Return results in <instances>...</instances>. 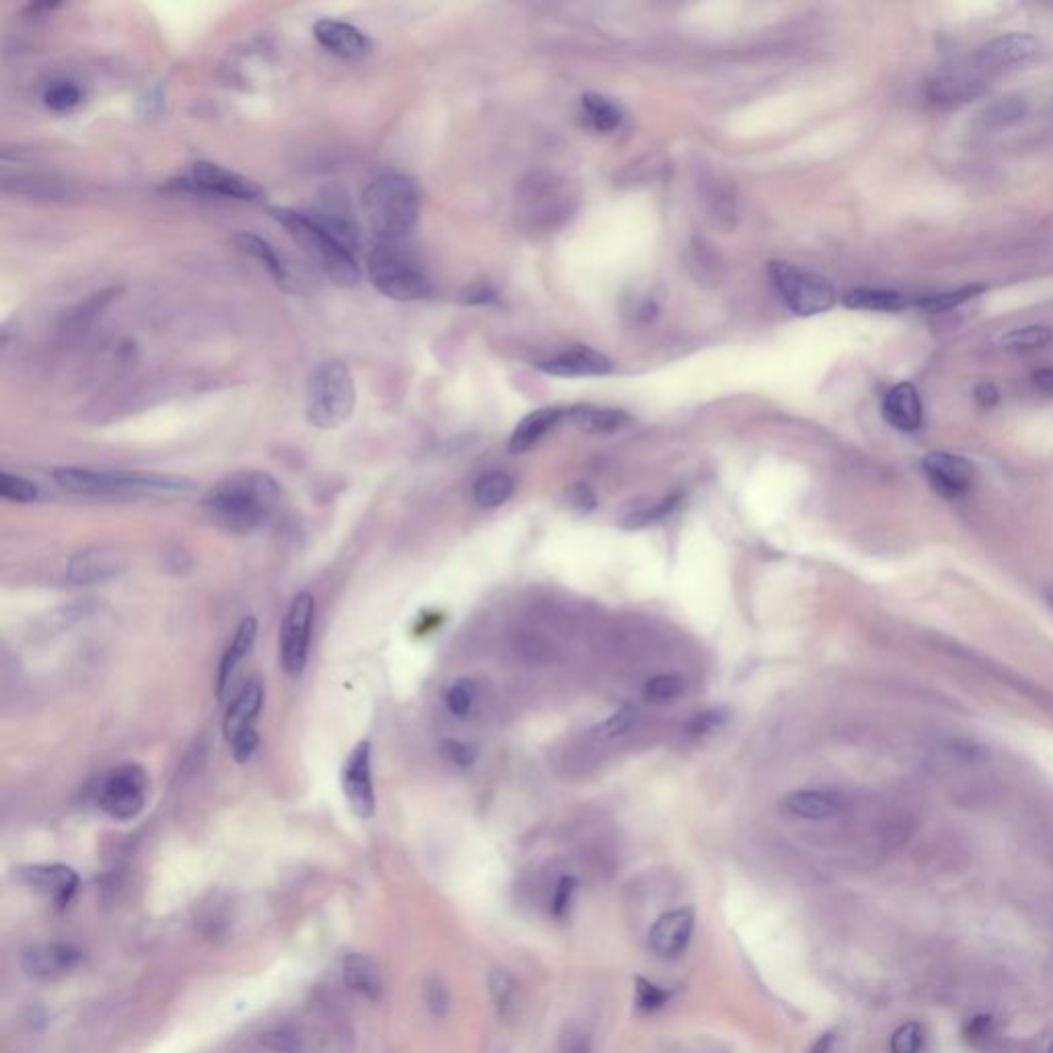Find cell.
<instances>
[{
  "label": "cell",
  "mask_w": 1053,
  "mask_h": 1053,
  "mask_svg": "<svg viewBox=\"0 0 1053 1053\" xmlns=\"http://www.w3.org/2000/svg\"><path fill=\"white\" fill-rule=\"evenodd\" d=\"M280 502L278 482L264 471L241 469L216 482L204 496L208 519L229 533L260 529Z\"/></svg>",
  "instance_id": "cell-1"
},
{
  "label": "cell",
  "mask_w": 1053,
  "mask_h": 1053,
  "mask_svg": "<svg viewBox=\"0 0 1053 1053\" xmlns=\"http://www.w3.org/2000/svg\"><path fill=\"white\" fill-rule=\"evenodd\" d=\"M362 208L377 241L404 243L420 219V192L402 173L375 177L362 192Z\"/></svg>",
  "instance_id": "cell-2"
},
{
  "label": "cell",
  "mask_w": 1053,
  "mask_h": 1053,
  "mask_svg": "<svg viewBox=\"0 0 1053 1053\" xmlns=\"http://www.w3.org/2000/svg\"><path fill=\"white\" fill-rule=\"evenodd\" d=\"M270 214L286 229V233L297 241L307 253V258L323 272L325 278L338 286H354L360 278L354 253L344 245L330 229H325L315 216L305 212L272 206Z\"/></svg>",
  "instance_id": "cell-3"
},
{
  "label": "cell",
  "mask_w": 1053,
  "mask_h": 1053,
  "mask_svg": "<svg viewBox=\"0 0 1053 1053\" xmlns=\"http://www.w3.org/2000/svg\"><path fill=\"white\" fill-rule=\"evenodd\" d=\"M356 408V385L350 367L342 360L319 365L307 383L305 416L319 430H336L346 424Z\"/></svg>",
  "instance_id": "cell-4"
},
{
  "label": "cell",
  "mask_w": 1053,
  "mask_h": 1053,
  "mask_svg": "<svg viewBox=\"0 0 1053 1053\" xmlns=\"http://www.w3.org/2000/svg\"><path fill=\"white\" fill-rule=\"evenodd\" d=\"M54 480L60 488L72 494H116V492H159V494H184L194 490V484L186 478L136 474V471H112L91 467H56Z\"/></svg>",
  "instance_id": "cell-5"
},
{
  "label": "cell",
  "mask_w": 1053,
  "mask_h": 1053,
  "mask_svg": "<svg viewBox=\"0 0 1053 1053\" xmlns=\"http://www.w3.org/2000/svg\"><path fill=\"white\" fill-rule=\"evenodd\" d=\"M367 272L379 293L393 301H422L432 293L426 272L404 243L377 241L367 256Z\"/></svg>",
  "instance_id": "cell-6"
},
{
  "label": "cell",
  "mask_w": 1053,
  "mask_h": 1053,
  "mask_svg": "<svg viewBox=\"0 0 1053 1053\" xmlns=\"http://www.w3.org/2000/svg\"><path fill=\"white\" fill-rule=\"evenodd\" d=\"M576 196L568 179L554 173H533L525 177L517 192V210L531 227L554 229L574 210Z\"/></svg>",
  "instance_id": "cell-7"
},
{
  "label": "cell",
  "mask_w": 1053,
  "mask_h": 1053,
  "mask_svg": "<svg viewBox=\"0 0 1053 1053\" xmlns=\"http://www.w3.org/2000/svg\"><path fill=\"white\" fill-rule=\"evenodd\" d=\"M768 274L780 299L794 315H821L838 301L833 284L825 276L811 270L796 268L788 262H770Z\"/></svg>",
  "instance_id": "cell-8"
},
{
  "label": "cell",
  "mask_w": 1053,
  "mask_h": 1053,
  "mask_svg": "<svg viewBox=\"0 0 1053 1053\" xmlns=\"http://www.w3.org/2000/svg\"><path fill=\"white\" fill-rule=\"evenodd\" d=\"M149 776L138 764H122L99 782V807L118 821H130L147 805Z\"/></svg>",
  "instance_id": "cell-9"
},
{
  "label": "cell",
  "mask_w": 1053,
  "mask_h": 1053,
  "mask_svg": "<svg viewBox=\"0 0 1053 1053\" xmlns=\"http://www.w3.org/2000/svg\"><path fill=\"white\" fill-rule=\"evenodd\" d=\"M315 620V597L307 591L290 601L280 626V663L288 677H301L307 659Z\"/></svg>",
  "instance_id": "cell-10"
},
{
  "label": "cell",
  "mask_w": 1053,
  "mask_h": 1053,
  "mask_svg": "<svg viewBox=\"0 0 1053 1053\" xmlns=\"http://www.w3.org/2000/svg\"><path fill=\"white\" fill-rule=\"evenodd\" d=\"M371 743L369 741H358L354 749L348 753L342 764L340 782L342 792L350 811L360 817L369 819L375 815L377 798H375V786H373V768H371Z\"/></svg>",
  "instance_id": "cell-11"
},
{
  "label": "cell",
  "mask_w": 1053,
  "mask_h": 1053,
  "mask_svg": "<svg viewBox=\"0 0 1053 1053\" xmlns=\"http://www.w3.org/2000/svg\"><path fill=\"white\" fill-rule=\"evenodd\" d=\"M181 186L194 192L245 202L258 200L264 194V190L253 179L212 161L194 163L188 177L181 181Z\"/></svg>",
  "instance_id": "cell-12"
},
{
  "label": "cell",
  "mask_w": 1053,
  "mask_h": 1053,
  "mask_svg": "<svg viewBox=\"0 0 1053 1053\" xmlns=\"http://www.w3.org/2000/svg\"><path fill=\"white\" fill-rule=\"evenodd\" d=\"M922 469L932 490L947 500L963 498L975 484V465L957 453L932 451L924 457Z\"/></svg>",
  "instance_id": "cell-13"
},
{
  "label": "cell",
  "mask_w": 1053,
  "mask_h": 1053,
  "mask_svg": "<svg viewBox=\"0 0 1053 1053\" xmlns=\"http://www.w3.org/2000/svg\"><path fill=\"white\" fill-rule=\"evenodd\" d=\"M81 961L83 953L68 942H42L23 953L21 967L27 977L38 982H58L75 973Z\"/></svg>",
  "instance_id": "cell-14"
},
{
  "label": "cell",
  "mask_w": 1053,
  "mask_h": 1053,
  "mask_svg": "<svg viewBox=\"0 0 1053 1053\" xmlns=\"http://www.w3.org/2000/svg\"><path fill=\"white\" fill-rule=\"evenodd\" d=\"M1041 52V42L1029 33H1006L975 52L973 62L982 70H1004L1025 64Z\"/></svg>",
  "instance_id": "cell-15"
},
{
  "label": "cell",
  "mask_w": 1053,
  "mask_h": 1053,
  "mask_svg": "<svg viewBox=\"0 0 1053 1053\" xmlns=\"http://www.w3.org/2000/svg\"><path fill=\"white\" fill-rule=\"evenodd\" d=\"M696 914L692 907H677L657 918L648 932V944L661 959L679 957L694 936Z\"/></svg>",
  "instance_id": "cell-16"
},
{
  "label": "cell",
  "mask_w": 1053,
  "mask_h": 1053,
  "mask_svg": "<svg viewBox=\"0 0 1053 1053\" xmlns=\"http://www.w3.org/2000/svg\"><path fill=\"white\" fill-rule=\"evenodd\" d=\"M313 35L321 48L348 62H360L373 52L369 35L344 21L319 19L313 25Z\"/></svg>",
  "instance_id": "cell-17"
},
{
  "label": "cell",
  "mask_w": 1053,
  "mask_h": 1053,
  "mask_svg": "<svg viewBox=\"0 0 1053 1053\" xmlns=\"http://www.w3.org/2000/svg\"><path fill=\"white\" fill-rule=\"evenodd\" d=\"M17 879L48 897L54 905H66L79 887V877L64 864H33L17 870Z\"/></svg>",
  "instance_id": "cell-18"
},
{
  "label": "cell",
  "mask_w": 1053,
  "mask_h": 1053,
  "mask_svg": "<svg viewBox=\"0 0 1053 1053\" xmlns=\"http://www.w3.org/2000/svg\"><path fill=\"white\" fill-rule=\"evenodd\" d=\"M264 706V687L260 681H249L241 687V692L233 698V702L227 708L225 720H223V731L225 739L231 745L243 735L256 733V720Z\"/></svg>",
  "instance_id": "cell-19"
},
{
  "label": "cell",
  "mask_w": 1053,
  "mask_h": 1053,
  "mask_svg": "<svg viewBox=\"0 0 1053 1053\" xmlns=\"http://www.w3.org/2000/svg\"><path fill=\"white\" fill-rule=\"evenodd\" d=\"M539 369L560 377H601L609 375L613 367L605 354L580 346L543 360Z\"/></svg>",
  "instance_id": "cell-20"
},
{
  "label": "cell",
  "mask_w": 1053,
  "mask_h": 1053,
  "mask_svg": "<svg viewBox=\"0 0 1053 1053\" xmlns=\"http://www.w3.org/2000/svg\"><path fill=\"white\" fill-rule=\"evenodd\" d=\"M883 416L893 428L901 432L920 430L924 424V406L918 389L912 383L895 385L885 395Z\"/></svg>",
  "instance_id": "cell-21"
},
{
  "label": "cell",
  "mask_w": 1053,
  "mask_h": 1053,
  "mask_svg": "<svg viewBox=\"0 0 1053 1053\" xmlns=\"http://www.w3.org/2000/svg\"><path fill=\"white\" fill-rule=\"evenodd\" d=\"M784 809L801 819L809 821H827L838 817L844 811V801L840 794L825 790H798L784 798Z\"/></svg>",
  "instance_id": "cell-22"
},
{
  "label": "cell",
  "mask_w": 1053,
  "mask_h": 1053,
  "mask_svg": "<svg viewBox=\"0 0 1053 1053\" xmlns=\"http://www.w3.org/2000/svg\"><path fill=\"white\" fill-rule=\"evenodd\" d=\"M258 638V620L253 615H247L245 620L239 624L231 644L227 646L225 655L221 659V665H219V677H216V696H219L221 700L225 698L227 689H229V683L233 681L239 665L243 663V659L249 655V650L253 648V642H256Z\"/></svg>",
  "instance_id": "cell-23"
},
{
  "label": "cell",
  "mask_w": 1053,
  "mask_h": 1053,
  "mask_svg": "<svg viewBox=\"0 0 1053 1053\" xmlns=\"http://www.w3.org/2000/svg\"><path fill=\"white\" fill-rule=\"evenodd\" d=\"M344 984L360 998L377 1002L383 998L385 984L379 965L367 955H350L344 961Z\"/></svg>",
  "instance_id": "cell-24"
},
{
  "label": "cell",
  "mask_w": 1053,
  "mask_h": 1053,
  "mask_svg": "<svg viewBox=\"0 0 1053 1053\" xmlns=\"http://www.w3.org/2000/svg\"><path fill=\"white\" fill-rule=\"evenodd\" d=\"M566 412L568 410H560V408H543V410L531 412L517 424L511 441H508V449H511V453L515 455L531 451L550 430H554L560 424Z\"/></svg>",
  "instance_id": "cell-25"
},
{
  "label": "cell",
  "mask_w": 1053,
  "mask_h": 1053,
  "mask_svg": "<svg viewBox=\"0 0 1053 1053\" xmlns=\"http://www.w3.org/2000/svg\"><path fill=\"white\" fill-rule=\"evenodd\" d=\"M986 83L973 77H936L926 85V97L936 105H963L984 95Z\"/></svg>",
  "instance_id": "cell-26"
},
{
  "label": "cell",
  "mask_w": 1053,
  "mask_h": 1053,
  "mask_svg": "<svg viewBox=\"0 0 1053 1053\" xmlns=\"http://www.w3.org/2000/svg\"><path fill=\"white\" fill-rule=\"evenodd\" d=\"M566 416L578 430L589 432V434H599V437L620 432L632 422V418L622 410L595 408V406H576L568 410Z\"/></svg>",
  "instance_id": "cell-27"
},
{
  "label": "cell",
  "mask_w": 1053,
  "mask_h": 1053,
  "mask_svg": "<svg viewBox=\"0 0 1053 1053\" xmlns=\"http://www.w3.org/2000/svg\"><path fill=\"white\" fill-rule=\"evenodd\" d=\"M844 305L850 309L862 311H883L895 313L907 307H914V297L897 293V290L885 288H854L844 295Z\"/></svg>",
  "instance_id": "cell-28"
},
{
  "label": "cell",
  "mask_w": 1053,
  "mask_h": 1053,
  "mask_svg": "<svg viewBox=\"0 0 1053 1053\" xmlns=\"http://www.w3.org/2000/svg\"><path fill=\"white\" fill-rule=\"evenodd\" d=\"M235 245L241 253H245V256L258 260L262 266H266V270L272 274V278L288 288V284L293 282V276H290V270L286 266V262L278 256V251L262 237L258 235H251V233H239L235 235Z\"/></svg>",
  "instance_id": "cell-29"
},
{
  "label": "cell",
  "mask_w": 1053,
  "mask_h": 1053,
  "mask_svg": "<svg viewBox=\"0 0 1053 1053\" xmlns=\"http://www.w3.org/2000/svg\"><path fill=\"white\" fill-rule=\"evenodd\" d=\"M118 558L103 550H85L70 560V578L77 583L91 585L114 576L118 568Z\"/></svg>",
  "instance_id": "cell-30"
},
{
  "label": "cell",
  "mask_w": 1053,
  "mask_h": 1053,
  "mask_svg": "<svg viewBox=\"0 0 1053 1053\" xmlns=\"http://www.w3.org/2000/svg\"><path fill=\"white\" fill-rule=\"evenodd\" d=\"M1027 114V101L1023 97L1008 95L1000 97L998 101L990 103L986 110L979 116V124L984 130H1002L1019 120H1023Z\"/></svg>",
  "instance_id": "cell-31"
},
{
  "label": "cell",
  "mask_w": 1053,
  "mask_h": 1053,
  "mask_svg": "<svg viewBox=\"0 0 1053 1053\" xmlns=\"http://www.w3.org/2000/svg\"><path fill=\"white\" fill-rule=\"evenodd\" d=\"M515 492V480L506 471H490L474 484V498L484 508L504 504Z\"/></svg>",
  "instance_id": "cell-32"
},
{
  "label": "cell",
  "mask_w": 1053,
  "mask_h": 1053,
  "mask_svg": "<svg viewBox=\"0 0 1053 1053\" xmlns=\"http://www.w3.org/2000/svg\"><path fill=\"white\" fill-rule=\"evenodd\" d=\"M583 112H585V118L587 122L591 124V128H595L597 132H613L615 128H620L622 124V110L617 107L611 99L603 97V95H597V93H587L583 95Z\"/></svg>",
  "instance_id": "cell-33"
},
{
  "label": "cell",
  "mask_w": 1053,
  "mask_h": 1053,
  "mask_svg": "<svg viewBox=\"0 0 1053 1053\" xmlns=\"http://www.w3.org/2000/svg\"><path fill=\"white\" fill-rule=\"evenodd\" d=\"M488 990L492 996V1002L500 1016H511V1012L517 1008V982L513 975L504 969H492L488 975Z\"/></svg>",
  "instance_id": "cell-34"
},
{
  "label": "cell",
  "mask_w": 1053,
  "mask_h": 1053,
  "mask_svg": "<svg viewBox=\"0 0 1053 1053\" xmlns=\"http://www.w3.org/2000/svg\"><path fill=\"white\" fill-rule=\"evenodd\" d=\"M986 290V286H963L959 290H949V293H936V295H922V297H914V307H920L924 311H932V313H940V311H949V309H955L971 299H975L977 295H982Z\"/></svg>",
  "instance_id": "cell-35"
},
{
  "label": "cell",
  "mask_w": 1053,
  "mask_h": 1053,
  "mask_svg": "<svg viewBox=\"0 0 1053 1053\" xmlns=\"http://www.w3.org/2000/svg\"><path fill=\"white\" fill-rule=\"evenodd\" d=\"M1053 340V330L1049 325H1027V328L1012 330L1002 338L1004 348L1016 350V352H1031L1041 350Z\"/></svg>",
  "instance_id": "cell-36"
},
{
  "label": "cell",
  "mask_w": 1053,
  "mask_h": 1053,
  "mask_svg": "<svg viewBox=\"0 0 1053 1053\" xmlns=\"http://www.w3.org/2000/svg\"><path fill=\"white\" fill-rule=\"evenodd\" d=\"M683 687H685V681L679 675H657L646 681L644 700L655 706L671 704L683 694Z\"/></svg>",
  "instance_id": "cell-37"
},
{
  "label": "cell",
  "mask_w": 1053,
  "mask_h": 1053,
  "mask_svg": "<svg viewBox=\"0 0 1053 1053\" xmlns=\"http://www.w3.org/2000/svg\"><path fill=\"white\" fill-rule=\"evenodd\" d=\"M476 700H478V685L471 679L455 681L445 694V704L449 712L457 718H465L471 712V708H474Z\"/></svg>",
  "instance_id": "cell-38"
},
{
  "label": "cell",
  "mask_w": 1053,
  "mask_h": 1053,
  "mask_svg": "<svg viewBox=\"0 0 1053 1053\" xmlns=\"http://www.w3.org/2000/svg\"><path fill=\"white\" fill-rule=\"evenodd\" d=\"M0 496H3L5 500H11V502L25 504V502L38 500L40 490L33 482H29V480H25L21 476L9 474V471H3V474H0Z\"/></svg>",
  "instance_id": "cell-39"
},
{
  "label": "cell",
  "mask_w": 1053,
  "mask_h": 1053,
  "mask_svg": "<svg viewBox=\"0 0 1053 1053\" xmlns=\"http://www.w3.org/2000/svg\"><path fill=\"white\" fill-rule=\"evenodd\" d=\"M636 996H634V1004L640 1012L644 1014H652L657 1012L659 1008H663L667 1002H669V992L663 990L661 986L648 982V979L644 977H636V988H634Z\"/></svg>",
  "instance_id": "cell-40"
},
{
  "label": "cell",
  "mask_w": 1053,
  "mask_h": 1053,
  "mask_svg": "<svg viewBox=\"0 0 1053 1053\" xmlns=\"http://www.w3.org/2000/svg\"><path fill=\"white\" fill-rule=\"evenodd\" d=\"M636 720H638V710L634 706H624L617 712H613L607 720H603L595 729V735L601 739L620 737L632 729Z\"/></svg>",
  "instance_id": "cell-41"
},
{
  "label": "cell",
  "mask_w": 1053,
  "mask_h": 1053,
  "mask_svg": "<svg viewBox=\"0 0 1053 1053\" xmlns=\"http://www.w3.org/2000/svg\"><path fill=\"white\" fill-rule=\"evenodd\" d=\"M83 99V93L77 85L72 83H56L44 93L46 107L54 112H68L72 107H77Z\"/></svg>",
  "instance_id": "cell-42"
},
{
  "label": "cell",
  "mask_w": 1053,
  "mask_h": 1053,
  "mask_svg": "<svg viewBox=\"0 0 1053 1053\" xmlns=\"http://www.w3.org/2000/svg\"><path fill=\"white\" fill-rule=\"evenodd\" d=\"M426 1006L428 1010L432 1012V1016H437V1019H443V1016L449 1012V990L445 986L443 979L439 977H430L426 982Z\"/></svg>",
  "instance_id": "cell-43"
},
{
  "label": "cell",
  "mask_w": 1053,
  "mask_h": 1053,
  "mask_svg": "<svg viewBox=\"0 0 1053 1053\" xmlns=\"http://www.w3.org/2000/svg\"><path fill=\"white\" fill-rule=\"evenodd\" d=\"M922 1029L916 1023L899 1027L891 1037V1053H920Z\"/></svg>",
  "instance_id": "cell-44"
},
{
  "label": "cell",
  "mask_w": 1053,
  "mask_h": 1053,
  "mask_svg": "<svg viewBox=\"0 0 1053 1053\" xmlns=\"http://www.w3.org/2000/svg\"><path fill=\"white\" fill-rule=\"evenodd\" d=\"M441 753H443V757L449 761V764H453V766H457V768H469V766H474L476 755H478V751H476L474 747L467 745V743H463V741H457V739H447V741H443V743H441Z\"/></svg>",
  "instance_id": "cell-45"
},
{
  "label": "cell",
  "mask_w": 1053,
  "mask_h": 1053,
  "mask_svg": "<svg viewBox=\"0 0 1053 1053\" xmlns=\"http://www.w3.org/2000/svg\"><path fill=\"white\" fill-rule=\"evenodd\" d=\"M576 879L574 877H562L554 889V895H552V914L554 918L558 920H564L570 912V905H572V899H574V893H576Z\"/></svg>",
  "instance_id": "cell-46"
},
{
  "label": "cell",
  "mask_w": 1053,
  "mask_h": 1053,
  "mask_svg": "<svg viewBox=\"0 0 1053 1053\" xmlns=\"http://www.w3.org/2000/svg\"><path fill=\"white\" fill-rule=\"evenodd\" d=\"M724 712L722 710H710V712H702L698 714L692 722H689V733L692 735H706V733H712L714 729H718V726L724 722Z\"/></svg>",
  "instance_id": "cell-47"
},
{
  "label": "cell",
  "mask_w": 1053,
  "mask_h": 1053,
  "mask_svg": "<svg viewBox=\"0 0 1053 1053\" xmlns=\"http://www.w3.org/2000/svg\"><path fill=\"white\" fill-rule=\"evenodd\" d=\"M675 500H677V498H669V500H663V502H661L659 506H655V508H650V511H642V513H636V515H632V517L628 519L626 527H642V525H648V523H652V521H659V519H663L665 515H669V511H671V508H673V506L677 504Z\"/></svg>",
  "instance_id": "cell-48"
},
{
  "label": "cell",
  "mask_w": 1053,
  "mask_h": 1053,
  "mask_svg": "<svg viewBox=\"0 0 1053 1053\" xmlns=\"http://www.w3.org/2000/svg\"><path fill=\"white\" fill-rule=\"evenodd\" d=\"M568 498H570V504H572V506H578L580 511H585V513L591 511V508H595V502H597L595 494H593L585 484H576V486L570 490Z\"/></svg>",
  "instance_id": "cell-49"
},
{
  "label": "cell",
  "mask_w": 1053,
  "mask_h": 1053,
  "mask_svg": "<svg viewBox=\"0 0 1053 1053\" xmlns=\"http://www.w3.org/2000/svg\"><path fill=\"white\" fill-rule=\"evenodd\" d=\"M973 395H975V402L982 408H988V410L994 408L1000 402V391L992 383H979L975 387Z\"/></svg>",
  "instance_id": "cell-50"
},
{
  "label": "cell",
  "mask_w": 1053,
  "mask_h": 1053,
  "mask_svg": "<svg viewBox=\"0 0 1053 1053\" xmlns=\"http://www.w3.org/2000/svg\"><path fill=\"white\" fill-rule=\"evenodd\" d=\"M1033 383H1035V387H1037L1039 391L1053 395V369H1051V367H1045V369L1035 371V375H1033Z\"/></svg>",
  "instance_id": "cell-51"
},
{
  "label": "cell",
  "mask_w": 1053,
  "mask_h": 1053,
  "mask_svg": "<svg viewBox=\"0 0 1053 1053\" xmlns=\"http://www.w3.org/2000/svg\"><path fill=\"white\" fill-rule=\"evenodd\" d=\"M560 1053H589V1041L585 1037L570 1039Z\"/></svg>",
  "instance_id": "cell-52"
},
{
  "label": "cell",
  "mask_w": 1053,
  "mask_h": 1053,
  "mask_svg": "<svg viewBox=\"0 0 1053 1053\" xmlns=\"http://www.w3.org/2000/svg\"><path fill=\"white\" fill-rule=\"evenodd\" d=\"M833 1039H835L833 1033H825V1035H821V1037L813 1043L811 1053H827V1051L831 1049V1045H833Z\"/></svg>",
  "instance_id": "cell-53"
},
{
  "label": "cell",
  "mask_w": 1053,
  "mask_h": 1053,
  "mask_svg": "<svg viewBox=\"0 0 1053 1053\" xmlns=\"http://www.w3.org/2000/svg\"><path fill=\"white\" fill-rule=\"evenodd\" d=\"M1049 1053H1053V1043H1051V1045H1049Z\"/></svg>",
  "instance_id": "cell-54"
}]
</instances>
